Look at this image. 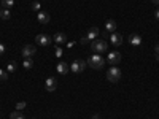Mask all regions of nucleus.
Returning <instances> with one entry per match:
<instances>
[{
  "mask_svg": "<svg viewBox=\"0 0 159 119\" xmlns=\"http://www.w3.org/2000/svg\"><path fill=\"white\" fill-rule=\"evenodd\" d=\"M62 52H64V51H62V48H61V46H57V48L54 49V56H56V57H62Z\"/></svg>",
  "mask_w": 159,
  "mask_h": 119,
  "instance_id": "obj_24",
  "label": "nucleus"
},
{
  "mask_svg": "<svg viewBox=\"0 0 159 119\" xmlns=\"http://www.w3.org/2000/svg\"><path fill=\"white\" fill-rule=\"evenodd\" d=\"M15 70H16V62H10L8 67H7V72H8V73H13Z\"/></svg>",
  "mask_w": 159,
  "mask_h": 119,
  "instance_id": "obj_20",
  "label": "nucleus"
},
{
  "mask_svg": "<svg viewBox=\"0 0 159 119\" xmlns=\"http://www.w3.org/2000/svg\"><path fill=\"white\" fill-rule=\"evenodd\" d=\"M86 64L89 65L91 68H94V70H100V68L103 67V64H105V59H103L100 54H92V56H89V57H88Z\"/></svg>",
  "mask_w": 159,
  "mask_h": 119,
  "instance_id": "obj_1",
  "label": "nucleus"
},
{
  "mask_svg": "<svg viewBox=\"0 0 159 119\" xmlns=\"http://www.w3.org/2000/svg\"><path fill=\"white\" fill-rule=\"evenodd\" d=\"M107 42L105 40H94V42H91V49L92 52H96V54H103L105 51H107Z\"/></svg>",
  "mask_w": 159,
  "mask_h": 119,
  "instance_id": "obj_2",
  "label": "nucleus"
},
{
  "mask_svg": "<svg viewBox=\"0 0 159 119\" xmlns=\"http://www.w3.org/2000/svg\"><path fill=\"white\" fill-rule=\"evenodd\" d=\"M86 60H81V59H78V60H73L72 65H70V72L72 73H83L84 68H86Z\"/></svg>",
  "mask_w": 159,
  "mask_h": 119,
  "instance_id": "obj_3",
  "label": "nucleus"
},
{
  "mask_svg": "<svg viewBox=\"0 0 159 119\" xmlns=\"http://www.w3.org/2000/svg\"><path fill=\"white\" fill-rule=\"evenodd\" d=\"M154 18L159 21V10H156V11H154Z\"/></svg>",
  "mask_w": 159,
  "mask_h": 119,
  "instance_id": "obj_28",
  "label": "nucleus"
},
{
  "mask_svg": "<svg viewBox=\"0 0 159 119\" xmlns=\"http://www.w3.org/2000/svg\"><path fill=\"white\" fill-rule=\"evenodd\" d=\"M7 79H8V72H3L0 68V81H7Z\"/></svg>",
  "mask_w": 159,
  "mask_h": 119,
  "instance_id": "obj_21",
  "label": "nucleus"
},
{
  "mask_svg": "<svg viewBox=\"0 0 159 119\" xmlns=\"http://www.w3.org/2000/svg\"><path fill=\"white\" fill-rule=\"evenodd\" d=\"M32 10L37 11V13L42 11V5H40V2H34V3H32Z\"/></svg>",
  "mask_w": 159,
  "mask_h": 119,
  "instance_id": "obj_22",
  "label": "nucleus"
},
{
  "mask_svg": "<svg viewBox=\"0 0 159 119\" xmlns=\"http://www.w3.org/2000/svg\"><path fill=\"white\" fill-rule=\"evenodd\" d=\"M151 2H153L154 5H159V0H151Z\"/></svg>",
  "mask_w": 159,
  "mask_h": 119,
  "instance_id": "obj_29",
  "label": "nucleus"
},
{
  "mask_svg": "<svg viewBox=\"0 0 159 119\" xmlns=\"http://www.w3.org/2000/svg\"><path fill=\"white\" fill-rule=\"evenodd\" d=\"M2 8H7V10H10L13 5H15V0H2Z\"/></svg>",
  "mask_w": 159,
  "mask_h": 119,
  "instance_id": "obj_18",
  "label": "nucleus"
},
{
  "mask_svg": "<svg viewBox=\"0 0 159 119\" xmlns=\"http://www.w3.org/2000/svg\"><path fill=\"white\" fill-rule=\"evenodd\" d=\"M25 105H27L25 102H18V103H16V110H18V111L24 110V108H25Z\"/></svg>",
  "mask_w": 159,
  "mask_h": 119,
  "instance_id": "obj_23",
  "label": "nucleus"
},
{
  "mask_svg": "<svg viewBox=\"0 0 159 119\" xmlns=\"http://www.w3.org/2000/svg\"><path fill=\"white\" fill-rule=\"evenodd\" d=\"M116 27H118V24H116L113 19H108L107 22H105V30H107L108 33H113V32H116Z\"/></svg>",
  "mask_w": 159,
  "mask_h": 119,
  "instance_id": "obj_12",
  "label": "nucleus"
},
{
  "mask_svg": "<svg viewBox=\"0 0 159 119\" xmlns=\"http://www.w3.org/2000/svg\"><path fill=\"white\" fill-rule=\"evenodd\" d=\"M129 43H130L132 46L139 48V46L142 45V37H140L139 33H132V35H129Z\"/></svg>",
  "mask_w": 159,
  "mask_h": 119,
  "instance_id": "obj_9",
  "label": "nucleus"
},
{
  "mask_svg": "<svg viewBox=\"0 0 159 119\" xmlns=\"http://www.w3.org/2000/svg\"><path fill=\"white\" fill-rule=\"evenodd\" d=\"M37 18H38V21L42 22V24H48L49 22V15H48L46 11H38Z\"/></svg>",
  "mask_w": 159,
  "mask_h": 119,
  "instance_id": "obj_15",
  "label": "nucleus"
},
{
  "mask_svg": "<svg viewBox=\"0 0 159 119\" xmlns=\"http://www.w3.org/2000/svg\"><path fill=\"white\" fill-rule=\"evenodd\" d=\"M35 52H37V48H35L34 45H25V46L22 48V51H21V54H22L24 59H27V57L34 56Z\"/></svg>",
  "mask_w": 159,
  "mask_h": 119,
  "instance_id": "obj_7",
  "label": "nucleus"
},
{
  "mask_svg": "<svg viewBox=\"0 0 159 119\" xmlns=\"http://www.w3.org/2000/svg\"><path fill=\"white\" fill-rule=\"evenodd\" d=\"M32 65H34V60H32L30 57H27V59H24V62H22V67H24L25 70H29V68H32Z\"/></svg>",
  "mask_w": 159,
  "mask_h": 119,
  "instance_id": "obj_17",
  "label": "nucleus"
},
{
  "mask_svg": "<svg viewBox=\"0 0 159 119\" xmlns=\"http://www.w3.org/2000/svg\"><path fill=\"white\" fill-rule=\"evenodd\" d=\"M3 52H5V46L0 43V56H3Z\"/></svg>",
  "mask_w": 159,
  "mask_h": 119,
  "instance_id": "obj_27",
  "label": "nucleus"
},
{
  "mask_svg": "<svg viewBox=\"0 0 159 119\" xmlns=\"http://www.w3.org/2000/svg\"><path fill=\"white\" fill-rule=\"evenodd\" d=\"M45 87H46V90H49V92H52V90H56V87H57V81L54 78H48L46 79V83H45Z\"/></svg>",
  "mask_w": 159,
  "mask_h": 119,
  "instance_id": "obj_11",
  "label": "nucleus"
},
{
  "mask_svg": "<svg viewBox=\"0 0 159 119\" xmlns=\"http://www.w3.org/2000/svg\"><path fill=\"white\" fill-rule=\"evenodd\" d=\"M56 70H57V73H61V75H67L69 72H70V65H67V62H59L57 64V67H56Z\"/></svg>",
  "mask_w": 159,
  "mask_h": 119,
  "instance_id": "obj_10",
  "label": "nucleus"
},
{
  "mask_svg": "<svg viewBox=\"0 0 159 119\" xmlns=\"http://www.w3.org/2000/svg\"><path fill=\"white\" fill-rule=\"evenodd\" d=\"M154 54H156V60H159V45L154 46Z\"/></svg>",
  "mask_w": 159,
  "mask_h": 119,
  "instance_id": "obj_26",
  "label": "nucleus"
},
{
  "mask_svg": "<svg viewBox=\"0 0 159 119\" xmlns=\"http://www.w3.org/2000/svg\"><path fill=\"white\" fill-rule=\"evenodd\" d=\"M35 43L40 45V46H49L51 45V37L46 35V33H40L35 37Z\"/></svg>",
  "mask_w": 159,
  "mask_h": 119,
  "instance_id": "obj_6",
  "label": "nucleus"
},
{
  "mask_svg": "<svg viewBox=\"0 0 159 119\" xmlns=\"http://www.w3.org/2000/svg\"><path fill=\"white\" fill-rule=\"evenodd\" d=\"M54 43H56V45H64V43H67V35L62 33V32L56 33V35H54Z\"/></svg>",
  "mask_w": 159,
  "mask_h": 119,
  "instance_id": "obj_14",
  "label": "nucleus"
},
{
  "mask_svg": "<svg viewBox=\"0 0 159 119\" xmlns=\"http://www.w3.org/2000/svg\"><path fill=\"white\" fill-rule=\"evenodd\" d=\"M107 79L110 83H118L121 79V70L118 67H111L108 72H107Z\"/></svg>",
  "mask_w": 159,
  "mask_h": 119,
  "instance_id": "obj_4",
  "label": "nucleus"
},
{
  "mask_svg": "<svg viewBox=\"0 0 159 119\" xmlns=\"http://www.w3.org/2000/svg\"><path fill=\"white\" fill-rule=\"evenodd\" d=\"M10 119H25V117H24V114H22L21 111L16 110V111H13V113L10 114Z\"/></svg>",
  "mask_w": 159,
  "mask_h": 119,
  "instance_id": "obj_19",
  "label": "nucleus"
},
{
  "mask_svg": "<svg viewBox=\"0 0 159 119\" xmlns=\"http://www.w3.org/2000/svg\"><path fill=\"white\" fill-rule=\"evenodd\" d=\"M0 10H2V5H0Z\"/></svg>",
  "mask_w": 159,
  "mask_h": 119,
  "instance_id": "obj_30",
  "label": "nucleus"
},
{
  "mask_svg": "<svg viewBox=\"0 0 159 119\" xmlns=\"http://www.w3.org/2000/svg\"><path fill=\"white\" fill-rule=\"evenodd\" d=\"M110 42H111V45H113L115 48L121 46V45H123V35H121V33H118V32L110 33Z\"/></svg>",
  "mask_w": 159,
  "mask_h": 119,
  "instance_id": "obj_8",
  "label": "nucleus"
},
{
  "mask_svg": "<svg viewBox=\"0 0 159 119\" xmlns=\"http://www.w3.org/2000/svg\"><path fill=\"white\" fill-rule=\"evenodd\" d=\"M107 62L111 65V67H116V65L121 62V54H119L118 51H111L108 54V57H107Z\"/></svg>",
  "mask_w": 159,
  "mask_h": 119,
  "instance_id": "obj_5",
  "label": "nucleus"
},
{
  "mask_svg": "<svg viewBox=\"0 0 159 119\" xmlns=\"http://www.w3.org/2000/svg\"><path fill=\"white\" fill-rule=\"evenodd\" d=\"M0 18H2L3 21H8V19L11 18L10 10H7V8H2V10H0Z\"/></svg>",
  "mask_w": 159,
  "mask_h": 119,
  "instance_id": "obj_16",
  "label": "nucleus"
},
{
  "mask_svg": "<svg viewBox=\"0 0 159 119\" xmlns=\"http://www.w3.org/2000/svg\"><path fill=\"white\" fill-rule=\"evenodd\" d=\"M80 43H81V45H88V43H91V42L88 40V37H83L81 40H80Z\"/></svg>",
  "mask_w": 159,
  "mask_h": 119,
  "instance_id": "obj_25",
  "label": "nucleus"
},
{
  "mask_svg": "<svg viewBox=\"0 0 159 119\" xmlns=\"http://www.w3.org/2000/svg\"><path fill=\"white\" fill-rule=\"evenodd\" d=\"M97 35H99V29H97V27H91V29L88 30V33H86V37H88L89 42H94V40H97Z\"/></svg>",
  "mask_w": 159,
  "mask_h": 119,
  "instance_id": "obj_13",
  "label": "nucleus"
}]
</instances>
